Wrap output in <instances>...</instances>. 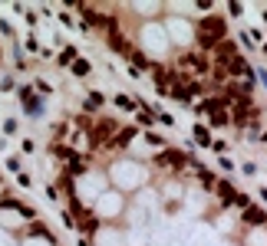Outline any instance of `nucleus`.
I'll return each mask as SVG.
<instances>
[{"label":"nucleus","mask_w":267,"mask_h":246,"mask_svg":"<svg viewBox=\"0 0 267 246\" xmlns=\"http://www.w3.org/2000/svg\"><path fill=\"white\" fill-rule=\"evenodd\" d=\"M109 177H112V191H119V194L142 191L145 184H148V168L139 164V161L122 158V161H116V164L109 168Z\"/></svg>","instance_id":"f257e3e1"},{"label":"nucleus","mask_w":267,"mask_h":246,"mask_svg":"<svg viewBox=\"0 0 267 246\" xmlns=\"http://www.w3.org/2000/svg\"><path fill=\"white\" fill-rule=\"evenodd\" d=\"M139 43H142V49L148 56H168V49H172V40H168V33L162 23L148 20L142 26V36H139Z\"/></svg>","instance_id":"f03ea898"},{"label":"nucleus","mask_w":267,"mask_h":246,"mask_svg":"<svg viewBox=\"0 0 267 246\" xmlns=\"http://www.w3.org/2000/svg\"><path fill=\"white\" fill-rule=\"evenodd\" d=\"M92 214L99 217L102 223H112V220H119L125 214V194L119 191H102L92 203Z\"/></svg>","instance_id":"7ed1b4c3"},{"label":"nucleus","mask_w":267,"mask_h":246,"mask_svg":"<svg viewBox=\"0 0 267 246\" xmlns=\"http://www.w3.org/2000/svg\"><path fill=\"white\" fill-rule=\"evenodd\" d=\"M208 36H211V43L224 36V23L218 20V17H205V20H201V40H208Z\"/></svg>","instance_id":"20e7f679"},{"label":"nucleus","mask_w":267,"mask_h":246,"mask_svg":"<svg viewBox=\"0 0 267 246\" xmlns=\"http://www.w3.org/2000/svg\"><path fill=\"white\" fill-rule=\"evenodd\" d=\"M20 102H23V108H27L30 115H43V98L36 96V92H30V89H20Z\"/></svg>","instance_id":"39448f33"},{"label":"nucleus","mask_w":267,"mask_h":246,"mask_svg":"<svg viewBox=\"0 0 267 246\" xmlns=\"http://www.w3.org/2000/svg\"><path fill=\"white\" fill-rule=\"evenodd\" d=\"M165 23H168V26H172V30L178 33V40H185V43L191 40V26H188V23H181L178 17H172V20H165Z\"/></svg>","instance_id":"423d86ee"},{"label":"nucleus","mask_w":267,"mask_h":246,"mask_svg":"<svg viewBox=\"0 0 267 246\" xmlns=\"http://www.w3.org/2000/svg\"><path fill=\"white\" fill-rule=\"evenodd\" d=\"M73 75H89V59H73Z\"/></svg>","instance_id":"0eeeda50"},{"label":"nucleus","mask_w":267,"mask_h":246,"mask_svg":"<svg viewBox=\"0 0 267 246\" xmlns=\"http://www.w3.org/2000/svg\"><path fill=\"white\" fill-rule=\"evenodd\" d=\"M116 105L125 108V112H135V108H139V105H135V98H129V96H116Z\"/></svg>","instance_id":"6e6552de"},{"label":"nucleus","mask_w":267,"mask_h":246,"mask_svg":"<svg viewBox=\"0 0 267 246\" xmlns=\"http://www.w3.org/2000/svg\"><path fill=\"white\" fill-rule=\"evenodd\" d=\"M86 98H89V102H86V108H99V105H102V96H99V92H89Z\"/></svg>","instance_id":"1a4fd4ad"},{"label":"nucleus","mask_w":267,"mask_h":246,"mask_svg":"<svg viewBox=\"0 0 267 246\" xmlns=\"http://www.w3.org/2000/svg\"><path fill=\"white\" fill-rule=\"evenodd\" d=\"M195 135H198V141H201V145H211V138H208V131L201 128V125H198V128H195Z\"/></svg>","instance_id":"9d476101"},{"label":"nucleus","mask_w":267,"mask_h":246,"mask_svg":"<svg viewBox=\"0 0 267 246\" xmlns=\"http://www.w3.org/2000/svg\"><path fill=\"white\" fill-rule=\"evenodd\" d=\"M257 75H261V82L267 86V69H257Z\"/></svg>","instance_id":"9b49d317"}]
</instances>
